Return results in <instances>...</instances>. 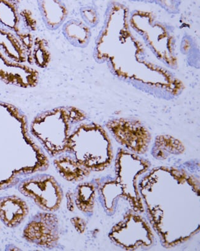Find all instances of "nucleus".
Returning <instances> with one entry per match:
<instances>
[{
  "label": "nucleus",
  "mask_w": 200,
  "mask_h": 251,
  "mask_svg": "<svg viewBox=\"0 0 200 251\" xmlns=\"http://www.w3.org/2000/svg\"><path fill=\"white\" fill-rule=\"evenodd\" d=\"M19 190L43 211H56L61 205V188L52 176L37 175L28 178L21 183Z\"/></svg>",
  "instance_id": "1"
},
{
  "label": "nucleus",
  "mask_w": 200,
  "mask_h": 251,
  "mask_svg": "<svg viewBox=\"0 0 200 251\" xmlns=\"http://www.w3.org/2000/svg\"><path fill=\"white\" fill-rule=\"evenodd\" d=\"M27 242L38 247L51 250L59 240L58 218L53 212H38L30 220L23 231Z\"/></svg>",
  "instance_id": "2"
},
{
  "label": "nucleus",
  "mask_w": 200,
  "mask_h": 251,
  "mask_svg": "<svg viewBox=\"0 0 200 251\" xmlns=\"http://www.w3.org/2000/svg\"><path fill=\"white\" fill-rule=\"evenodd\" d=\"M28 214V207L18 197L10 196L0 199V220L8 227L20 225Z\"/></svg>",
  "instance_id": "3"
},
{
  "label": "nucleus",
  "mask_w": 200,
  "mask_h": 251,
  "mask_svg": "<svg viewBox=\"0 0 200 251\" xmlns=\"http://www.w3.org/2000/svg\"><path fill=\"white\" fill-rule=\"evenodd\" d=\"M54 165L62 177L69 181L81 180L90 173V170L70 156L57 157L54 161Z\"/></svg>",
  "instance_id": "4"
},
{
  "label": "nucleus",
  "mask_w": 200,
  "mask_h": 251,
  "mask_svg": "<svg viewBox=\"0 0 200 251\" xmlns=\"http://www.w3.org/2000/svg\"><path fill=\"white\" fill-rule=\"evenodd\" d=\"M95 188L90 183L79 186L77 190L75 202L78 208L84 212L92 211L95 204Z\"/></svg>",
  "instance_id": "5"
},
{
  "label": "nucleus",
  "mask_w": 200,
  "mask_h": 251,
  "mask_svg": "<svg viewBox=\"0 0 200 251\" xmlns=\"http://www.w3.org/2000/svg\"><path fill=\"white\" fill-rule=\"evenodd\" d=\"M71 221L78 232L83 233L84 230H85L86 224L83 220L76 217V218L72 219Z\"/></svg>",
  "instance_id": "6"
}]
</instances>
